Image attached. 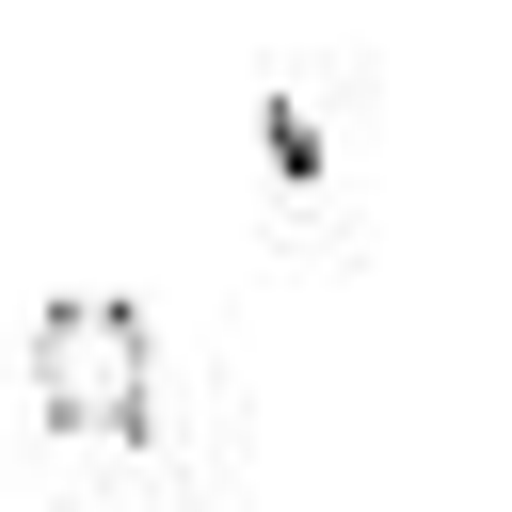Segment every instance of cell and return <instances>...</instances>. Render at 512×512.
<instances>
[{
    "mask_svg": "<svg viewBox=\"0 0 512 512\" xmlns=\"http://www.w3.org/2000/svg\"><path fill=\"white\" fill-rule=\"evenodd\" d=\"M32 416H48L64 448H144L160 368H144V304H128V288H64V304H32Z\"/></svg>",
    "mask_w": 512,
    "mask_h": 512,
    "instance_id": "6da1fadb",
    "label": "cell"
}]
</instances>
